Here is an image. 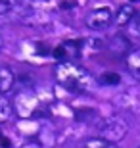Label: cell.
Returning <instances> with one entry per match:
<instances>
[{"mask_svg":"<svg viewBox=\"0 0 140 148\" xmlns=\"http://www.w3.org/2000/svg\"><path fill=\"white\" fill-rule=\"evenodd\" d=\"M16 83V75L8 66H0V94H6L8 90H12Z\"/></svg>","mask_w":140,"mask_h":148,"instance_id":"5","label":"cell"},{"mask_svg":"<svg viewBox=\"0 0 140 148\" xmlns=\"http://www.w3.org/2000/svg\"><path fill=\"white\" fill-rule=\"evenodd\" d=\"M16 4H17V0H0V16L2 14H8Z\"/></svg>","mask_w":140,"mask_h":148,"instance_id":"11","label":"cell"},{"mask_svg":"<svg viewBox=\"0 0 140 148\" xmlns=\"http://www.w3.org/2000/svg\"><path fill=\"white\" fill-rule=\"evenodd\" d=\"M130 27H132V31H135L136 35H140V12L135 16V19H132V23H130Z\"/></svg>","mask_w":140,"mask_h":148,"instance_id":"12","label":"cell"},{"mask_svg":"<svg viewBox=\"0 0 140 148\" xmlns=\"http://www.w3.org/2000/svg\"><path fill=\"white\" fill-rule=\"evenodd\" d=\"M129 131V125H127V121L123 117H119V115H113V117H108V119H104L98 127V135L100 138H106L109 143H119L121 138L127 135Z\"/></svg>","mask_w":140,"mask_h":148,"instance_id":"2","label":"cell"},{"mask_svg":"<svg viewBox=\"0 0 140 148\" xmlns=\"http://www.w3.org/2000/svg\"><path fill=\"white\" fill-rule=\"evenodd\" d=\"M54 75L61 87H65L67 90H75V92L86 90L92 81V75L88 73V69H85L75 62H59L54 69Z\"/></svg>","mask_w":140,"mask_h":148,"instance_id":"1","label":"cell"},{"mask_svg":"<svg viewBox=\"0 0 140 148\" xmlns=\"http://www.w3.org/2000/svg\"><path fill=\"white\" fill-rule=\"evenodd\" d=\"M54 56L58 58L59 62H71V58L79 56V52H77V44H73V42L61 44V46H58V48H56Z\"/></svg>","mask_w":140,"mask_h":148,"instance_id":"6","label":"cell"},{"mask_svg":"<svg viewBox=\"0 0 140 148\" xmlns=\"http://www.w3.org/2000/svg\"><path fill=\"white\" fill-rule=\"evenodd\" d=\"M135 16H136L135 6H132V4H123L121 8H119L117 16H115V23H117L119 27H125V25H129V23H132Z\"/></svg>","mask_w":140,"mask_h":148,"instance_id":"4","label":"cell"},{"mask_svg":"<svg viewBox=\"0 0 140 148\" xmlns=\"http://www.w3.org/2000/svg\"><path fill=\"white\" fill-rule=\"evenodd\" d=\"M127 67H129V71L140 79V48L138 50H132L129 56H127Z\"/></svg>","mask_w":140,"mask_h":148,"instance_id":"7","label":"cell"},{"mask_svg":"<svg viewBox=\"0 0 140 148\" xmlns=\"http://www.w3.org/2000/svg\"><path fill=\"white\" fill-rule=\"evenodd\" d=\"M130 2H140V0H130Z\"/></svg>","mask_w":140,"mask_h":148,"instance_id":"14","label":"cell"},{"mask_svg":"<svg viewBox=\"0 0 140 148\" xmlns=\"http://www.w3.org/2000/svg\"><path fill=\"white\" fill-rule=\"evenodd\" d=\"M12 115V104L4 94H0V123H4L6 119H10Z\"/></svg>","mask_w":140,"mask_h":148,"instance_id":"9","label":"cell"},{"mask_svg":"<svg viewBox=\"0 0 140 148\" xmlns=\"http://www.w3.org/2000/svg\"><path fill=\"white\" fill-rule=\"evenodd\" d=\"M113 21V14L109 8H96V10L88 12L85 23L88 29H94V31H100V29H106L109 23Z\"/></svg>","mask_w":140,"mask_h":148,"instance_id":"3","label":"cell"},{"mask_svg":"<svg viewBox=\"0 0 140 148\" xmlns=\"http://www.w3.org/2000/svg\"><path fill=\"white\" fill-rule=\"evenodd\" d=\"M0 50H2V35H0Z\"/></svg>","mask_w":140,"mask_h":148,"instance_id":"13","label":"cell"},{"mask_svg":"<svg viewBox=\"0 0 140 148\" xmlns=\"http://www.w3.org/2000/svg\"><path fill=\"white\" fill-rule=\"evenodd\" d=\"M100 81L106 83V85H117V83H121V77H119L117 73H104V75L100 77Z\"/></svg>","mask_w":140,"mask_h":148,"instance_id":"10","label":"cell"},{"mask_svg":"<svg viewBox=\"0 0 140 148\" xmlns=\"http://www.w3.org/2000/svg\"><path fill=\"white\" fill-rule=\"evenodd\" d=\"M85 148H119L115 143H109V140H106V138H88L85 144Z\"/></svg>","mask_w":140,"mask_h":148,"instance_id":"8","label":"cell"}]
</instances>
